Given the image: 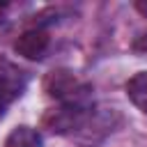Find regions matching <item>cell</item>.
<instances>
[{"mask_svg":"<svg viewBox=\"0 0 147 147\" xmlns=\"http://www.w3.org/2000/svg\"><path fill=\"white\" fill-rule=\"evenodd\" d=\"M87 115H90L87 103H64V106L46 113L44 126H48L55 133H69L74 129H80L85 124Z\"/></svg>","mask_w":147,"mask_h":147,"instance_id":"1","label":"cell"},{"mask_svg":"<svg viewBox=\"0 0 147 147\" xmlns=\"http://www.w3.org/2000/svg\"><path fill=\"white\" fill-rule=\"evenodd\" d=\"M44 87L51 96L64 99V103H85V87L76 80V76L71 71H51L44 80Z\"/></svg>","mask_w":147,"mask_h":147,"instance_id":"2","label":"cell"},{"mask_svg":"<svg viewBox=\"0 0 147 147\" xmlns=\"http://www.w3.org/2000/svg\"><path fill=\"white\" fill-rule=\"evenodd\" d=\"M48 44H51L48 32H46V30L34 28V30L23 32V34L16 39L14 51H16L18 55L28 57V60H41V57L46 55V51H48Z\"/></svg>","mask_w":147,"mask_h":147,"instance_id":"3","label":"cell"},{"mask_svg":"<svg viewBox=\"0 0 147 147\" xmlns=\"http://www.w3.org/2000/svg\"><path fill=\"white\" fill-rule=\"evenodd\" d=\"M21 90H23L21 71H16L14 67L5 64V71H0V117L5 115L7 106L21 94Z\"/></svg>","mask_w":147,"mask_h":147,"instance_id":"4","label":"cell"},{"mask_svg":"<svg viewBox=\"0 0 147 147\" xmlns=\"http://www.w3.org/2000/svg\"><path fill=\"white\" fill-rule=\"evenodd\" d=\"M126 94L133 101V106H138L142 113H147V71L136 74L126 83Z\"/></svg>","mask_w":147,"mask_h":147,"instance_id":"5","label":"cell"},{"mask_svg":"<svg viewBox=\"0 0 147 147\" xmlns=\"http://www.w3.org/2000/svg\"><path fill=\"white\" fill-rule=\"evenodd\" d=\"M5 147H44V142H41V136H39L34 129H30V126H18V129H14V131L9 133Z\"/></svg>","mask_w":147,"mask_h":147,"instance_id":"6","label":"cell"},{"mask_svg":"<svg viewBox=\"0 0 147 147\" xmlns=\"http://www.w3.org/2000/svg\"><path fill=\"white\" fill-rule=\"evenodd\" d=\"M133 48H136V51H142V53H147V32H145V34H140V37L136 39Z\"/></svg>","mask_w":147,"mask_h":147,"instance_id":"7","label":"cell"},{"mask_svg":"<svg viewBox=\"0 0 147 147\" xmlns=\"http://www.w3.org/2000/svg\"><path fill=\"white\" fill-rule=\"evenodd\" d=\"M5 9H7V5H0V23L5 21Z\"/></svg>","mask_w":147,"mask_h":147,"instance_id":"8","label":"cell"},{"mask_svg":"<svg viewBox=\"0 0 147 147\" xmlns=\"http://www.w3.org/2000/svg\"><path fill=\"white\" fill-rule=\"evenodd\" d=\"M138 9H140V11H145V14H147V5H142V2H138Z\"/></svg>","mask_w":147,"mask_h":147,"instance_id":"9","label":"cell"}]
</instances>
